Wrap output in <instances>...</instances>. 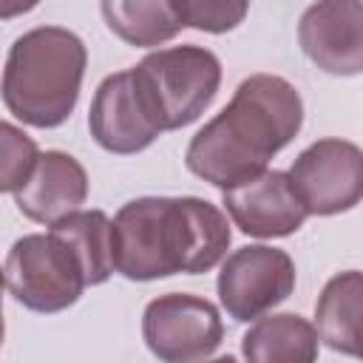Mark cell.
Listing matches in <instances>:
<instances>
[{
    "mask_svg": "<svg viewBox=\"0 0 363 363\" xmlns=\"http://www.w3.org/2000/svg\"><path fill=\"white\" fill-rule=\"evenodd\" d=\"M303 125V99L298 88L278 74H250L238 82L233 99L196 130L184 150L193 176L221 193L267 173L269 159L281 153Z\"/></svg>",
    "mask_w": 363,
    "mask_h": 363,
    "instance_id": "1",
    "label": "cell"
},
{
    "mask_svg": "<svg viewBox=\"0 0 363 363\" xmlns=\"http://www.w3.org/2000/svg\"><path fill=\"white\" fill-rule=\"evenodd\" d=\"M230 241L227 216L199 196H142L113 216V267L128 281L210 272Z\"/></svg>",
    "mask_w": 363,
    "mask_h": 363,
    "instance_id": "2",
    "label": "cell"
},
{
    "mask_svg": "<svg viewBox=\"0 0 363 363\" xmlns=\"http://www.w3.org/2000/svg\"><path fill=\"white\" fill-rule=\"evenodd\" d=\"M88 65L85 43L62 26L20 34L3 68V105L23 125L51 130L77 108Z\"/></svg>",
    "mask_w": 363,
    "mask_h": 363,
    "instance_id": "3",
    "label": "cell"
},
{
    "mask_svg": "<svg viewBox=\"0 0 363 363\" xmlns=\"http://www.w3.org/2000/svg\"><path fill=\"white\" fill-rule=\"evenodd\" d=\"M130 74L147 116L162 133L193 125L213 105L221 85L218 57L190 43L150 51Z\"/></svg>",
    "mask_w": 363,
    "mask_h": 363,
    "instance_id": "4",
    "label": "cell"
},
{
    "mask_svg": "<svg viewBox=\"0 0 363 363\" xmlns=\"http://www.w3.org/2000/svg\"><path fill=\"white\" fill-rule=\"evenodd\" d=\"M3 269L9 295L40 315H54L74 306L88 286L74 252L51 233H28L17 238Z\"/></svg>",
    "mask_w": 363,
    "mask_h": 363,
    "instance_id": "5",
    "label": "cell"
},
{
    "mask_svg": "<svg viewBox=\"0 0 363 363\" xmlns=\"http://www.w3.org/2000/svg\"><path fill=\"white\" fill-rule=\"evenodd\" d=\"M295 261L286 250L247 244L221 261L216 281L224 312L238 323H255L295 292Z\"/></svg>",
    "mask_w": 363,
    "mask_h": 363,
    "instance_id": "6",
    "label": "cell"
},
{
    "mask_svg": "<svg viewBox=\"0 0 363 363\" xmlns=\"http://www.w3.org/2000/svg\"><path fill=\"white\" fill-rule=\"evenodd\" d=\"M142 337L162 363H204L221 346L224 323L207 298L167 292L145 306Z\"/></svg>",
    "mask_w": 363,
    "mask_h": 363,
    "instance_id": "7",
    "label": "cell"
},
{
    "mask_svg": "<svg viewBox=\"0 0 363 363\" xmlns=\"http://www.w3.org/2000/svg\"><path fill=\"white\" fill-rule=\"evenodd\" d=\"M309 216H337L363 201V147L326 136L303 147L286 170Z\"/></svg>",
    "mask_w": 363,
    "mask_h": 363,
    "instance_id": "8",
    "label": "cell"
},
{
    "mask_svg": "<svg viewBox=\"0 0 363 363\" xmlns=\"http://www.w3.org/2000/svg\"><path fill=\"white\" fill-rule=\"evenodd\" d=\"M298 43L323 74H363V3L320 0L306 6L298 23Z\"/></svg>",
    "mask_w": 363,
    "mask_h": 363,
    "instance_id": "9",
    "label": "cell"
},
{
    "mask_svg": "<svg viewBox=\"0 0 363 363\" xmlns=\"http://www.w3.org/2000/svg\"><path fill=\"white\" fill-rule=\"evenodd\" d=\"M221 204L230 221L252 238H284L303 227L309 218L303 201L298 199L289 173L267 170L227 193Z\"/></svg>",
    "mask_w": 363,
    "mask_h": 363,
    "instance_id": "10",
    "label": "cell"
},
{
    "mask_svg": "<svg viewBox=\"0 0 363 363\" xmlns=\"http://www.w3.org/2000/svg\"><path fill=\"white\" fill-rule=\"evenodd\" d=\"M88 130L94 142L116 156H130L147 150L159 139V128L147 116L130 68L105 77L88 108Z\"/></svg>",
    "mask_w": 363,
    "mask_h": 363,
    "instance_id": "11",
    "label": "cell"
},
{
    "mask_svg": "<svg viewBox=\"0 0 363 363\" xmlns=\"http://www.w3.org/2000/svg\"><path fill=\"white\" fill-rule=\"evenodd\" d=\"M88 199V173L65 150H45L28 176V182L14 193L17 210L45 227L79 213Z\"/></svg>",
    "mask_w": 363,
    "mask_h": 363,
    "instance_id": "12",
    "label": "cell"
},
{
    "mask_svg": "<svg viewBox=\"0 0 363 363\" xmlns=\"http://www.w3.org/2000/svg\"><path fill=\"white\" fill-rule=\"evenodd\" d=\"M315 329L332 352L363 360V272L332 275L315 301Z\"/></svg>",
    "mask_w": 363,
    "mask_h": 363,
    "instance_id": "13",
    "label": "cell"
},
{
    "mask_svg": "<svg viewBox=\"0 0 363 363\" xmlns=\"http://www.w3.org/2000/svg\"><path fill=\"white\" fill-rule=\"evenodd\" d=\"M320 337L298 312H269L241 337L244 363H318Z\"/></svg>",
    "mask_w": 363,
    "mask_h": 363,
    "instance_id": "14",
    "label": "cell"
},
{
    "mask_svg": "<svg viewBox=\"0 0 363 363\" xmlns=\"http://www.w3.org/2000/svg\"><path fill=\"white\" fill-rule=\"evenodd\" d=\"M105 26L133 48H153L184 28L179 0H105Z\"/></svg>",
    "mask_w": 363,
    "mask_h": 363,
    "instance_id": "15",
    "label": "cell"
},
{
    "mask_svg": "<svg viewBox=\"0 0 363 363\" xmlns=\"http://www.w3.org/2000/svg\"><path fill=\"white\" fill-rule=\"evenodd\" d=\"M51 235H57L79 261L88 286L105 284L116 267H113V221L102 210H79L68 218L48 227Z\"/></svg>",
    "mask_w": 363,
    "mask_h": 363,
    "instance_id": "16",
    "label": "cell"
},
{
    "mask_svg": "<svg viewBox=\"0 0 363 363\" xmlns=\"http://www.w3.org/2000/svg\"><path fill=\"white\" fill-rule=\"evenodd\" d=\"M0 190L3 193H17L28 176L34 173L37 162H40V147L37 142L23 130L17 128L14 122H3L0 125Z\"/></svg>",
    "mask_w": 363,
    "mask_h": 363,
    "instance_id": "17",
    "label": "cell"
},
{
    "mask_svg": "<svg viewBox=\"0 0 363 363\" xmlns=\"http://www.w3.org/2000/svg\"><path fill=\"white\" fill-rule=\"evenodd\" d=\"M184 28L207 31V34H224L244 23L250 3L244 0H179Z\"/></svg>",
    "mask_w": 363,
    "mask_h": 363,
    "instance_id": "18",
    "label": "cell"
},
{
    "mask_svg": "<svg viewBox=\"0 0 363 363\" xmlns=\"http://www.w3.org/2000/svg\"><path fill=\"white\" fill-rule=\"evenodd\" d=\"M204 363H238L233 354H221V357H216V360H204Z\"/></svg>",
    "mask_w": 363,
    "mask_h": 363,
    "instance_id": "19",
    "label": "cell"
}]
</instances>
